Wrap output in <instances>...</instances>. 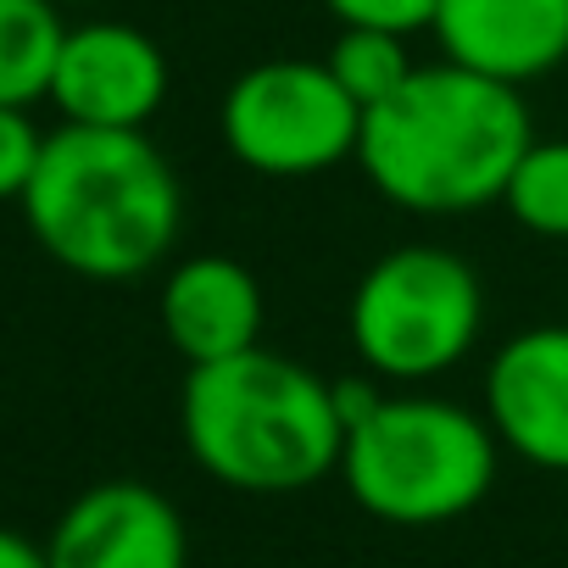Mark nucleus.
Wrapping results in <instances>:
<instances>
[{
    "mask_svg": "<svg viewBox=\"0 0 568 568\" xmlns=\"http://www.w3.org/2000/svg\"><path fill=\"white\" fill-rule=\"evenodd\" d=\"M45 557L51 568H190V529L156 485L101 479L62 507Z\"/></svg>",
    "mask_w": 568,
    "mask_h": 568,
    "instance_id": "6e6552de",
    "label": "nucleus"
},
{
    "mask_svg": "<svg viewBox=\"0 0 568 568\" xmlns=\"http://www.w3.org/2000/svg\"><path fill=\"white\" fill-rule=\"evenodd\" d=\"M0 568H51V557H45L40 540H29V535L0 524Z\"/></svg>",
    "mask_w": 568,
    "mask_h": 568,
    "instance_id": "f3484780",
    "label": "nucleus"
},
{
    "mask_svg": "<svg viewBox=\"0 0 568 568\" xmlns=\"http://www.w3.org/2000/svg\"><path fill=\"white\" fill-rule=\"evenodd\" d=\"M529 145L535 118L524 90L457 62H429L390 101L363 112L357 168L402 212L468 217L501 201Z\"/></svg>",
    "mask_w": 568,
    "mask_h": 568,
    "instance_id": "f257e3e1",
    "label": "nucleus"
},
{
    "mask_svg": "<svg viewBox=\"0 0 568 568\" xmlns=\"http://www.w3.org/2000/svg\"><path fill=\"white\" fill-rule=\"evenodd\" d=\"M501 468V440L485 413H468L446 396L390 390L374 418L346 429L341 479L352 501L402 529H435L474 513Z\"/></svg>",
    "mask_w": 568,
    "mask_h": 568,
    "instance_id": "20e7f679",
    "label": "nucleus"
},
{
    "mask_svg": "<svg viewBox=\"0 0 568 568\" xmlns=\"http://www.w3.org/2000/svg\"><path fill=\"white\" fill-rule=\"evenodd\" d=\"M324 68L335 73V84L363 112H374L379 101H390L418 73V62L407 57V40L402 34H374V29H341V40L329 45Z\"/></svg>",
    "mask_w": 568,
    "mask_h": 568,
    "instance_id": "4468645a",
    "label": "nucleus"
},
{
    "mask_svg": "<svg viewBox=\"0 0 568 568\" xmlns=\"http://www.w3.org/2000/svg\"><path fill=\"white\" fill-rule=\"evenodd\" d=\"M229 156L256 179H318L357 162L363 106L335 84L324 62L273 57L245 68L217 106Z\"/></svg>",
    "mask_w": 568,
    "mask_h": 568,
    "instance_id": "423d86ee",
    "label": "nucleus"
},
{
    "mask_svg": "<svg viewBox=\"0 0 568 568\" xmlns=\"http://www.w3.org/2000/svg\"><path fill=\"white\" fill-rule=\"evenodd\" d=\"M501 206L540 240H568V140H535L513 168Z\"/></svg>",
    "mask_w": 568,
    "mask_h": 568,
    "instance_id": "ddd939ff",
    "label": "nucleus"
},
{
    "mask_svg": "<svg viewBox=\"0 0 568 568\" xmlns=\"http://www.w3.org/2000/svg\"><path fill=\"white\" fill-rule=\"evenodd\" d=\"M440 62L496 84H540L568 68V0H440Z\"/></svg>",
    "mask_w": 568,
    "mask_h": 568,
    "instance_id": "9d476101",
    "label": "nucleus"
},
{
    "mask_svg": "<svg viewBox=\"0 0 568 568\" xmlns=\"http://www.w3.org/2000/svg\"><path fill=\"white\" fill-rule=\"evenodd\" d=\"M179 429L190 463L240 496H296L341 474L346 424L335 379L284 352H245L184 374Z\"/></svg>",
    "mask_w": 568,
    "mask_h": 568,
    "instance_id": "7ed1b4c3",
    "label": "nucleus"
},
{
    "mask_svg": "<svg viewBox=\"0 0 568 568\" xmlns=\"http://www.w3.org/2000/svg\"><path fill=\"white\" fill-rule=\"evenodd\" d=\"M324 12L341 29H374V34H424L435 29L440 0H324Z\"/></svg>",
    "mask_w": 568,
    "mask_h": 568,
    "instance_id": "2eb2a0df",
    "label": "nucleus"
},
{
    "mask_svg": "<svg viewBox=\"0 0 568 568\" xmlns=\"http://www.w3.org/2000/svg\"><path fill=\"white\" fill-rule=\"evenodd\" d=\"M156 313H162L168 346L190 368H206V363H229L262 346L267 296H262V278L240 256L201 251L168 267Z\"/></svg>",
    "mask_w": 568,
    "mask_h": 568,
    "instance_id": "9b49d317",
    "label": "nucleus"
},
{
    "mask_svg": "<svg viewBox=\"0 0 568 568\" xmlns=\"http://www.w3.org/2000/svg\"><path fill=\"white\" fill-rule=\"evenodd\" d=\"M40 251L95 284H129L162 267L184 229V190L145 129L45 134L29 195L18 201Z\"/></svg>",
    "mask_w": 568,
    "mask_h": 568,
    "instance_id": "f03ea898",
    "label": "nucleus"
},
{
    "mask_svg": "<svg viewBox=\"0 0 568 568\" xmlns=\"http://www.w3.org/2000/svg\"><path fill=\"white\" fill-rule=\"evenodd\" d=\"M346 335L374 379L429 385L474 357L485 335V284L474 262L446 245H390L357 278Z\"/></svg>",
    "mask_w": 568,
    "mask_h": 568,
    "instance_id": "39448f33",
    "label": "nucleus"
},
{
    "mask_svg": "<svg viewBox=\"0 0 568 568\" xmlns=\"http://www.w3.org/2000/svg\"><path fill=\"white\" fill-rule=\"evenodd\" d=\"M57 7H90V0H57Z\"/></svg>",
    "mask_w": 568,
    "mask_h": 568,
    "instance_id": "a211bd4d",
    "label": "nucleus"
},
{
    "mask_svg": "<svg viewBox=\"0 0 568 568\" xmlns=\"http://www.w3.org/2000/svg\"><path fill=\"white\" fill-rule=\"evenodd\" d=\"M45 134L34 129V118L23 106H0V201H23L40 168Z\"/></svg>",
    "mask_w": 568,
    "mask_h": 568,
    "instance_id": "dca6fc26",
    "label": "nucleus"
},
{
    "mask_svg": "<svg viewBox=\"0 0 568 568\" xmlns=\"http://www.w3.org/2000/svg\"><path fill=\"white\" fill-rule=\"evenodd\" d=\"M68 23L57 0H0V106L51 101Z\"/></svg>",
    "mask_w": 568,
    "mask_h": 568,
    "instance_id": "f8f14e48",
    "label": "nucleus"
},
{
    "mask_svg": "<svg viewBox=\"0 0 568 568\" xmlns=\"http://www.w3.org/2000/svg\"><path fill=\"white\" fill-rule=\"evenodd\" d=\"M485 424L518 463L568 474V324H535L485 368Z\"/></svg>",
    "mask_w": 568,
    "mask_h": 568,
    "instance_id": "1a4fd4ad",
    "label": "nucleus"
},
{
    "mask_svg": "<svg viewBox=\"0 0 568 568\" xmlns=\"http://www.w3.org/2000/svg\"><path fill=\"white\" fill-rule=\"evenodd\" d=\"M168 57L134 23H79L62 40L51 106L79 129H145L168 101Z\"/></svg>",
    "mask_w": 568,
    "mask_h": 568,
    "instance_id": "0eeeda50",
    "label": "nucleus"
}]
</instances>
